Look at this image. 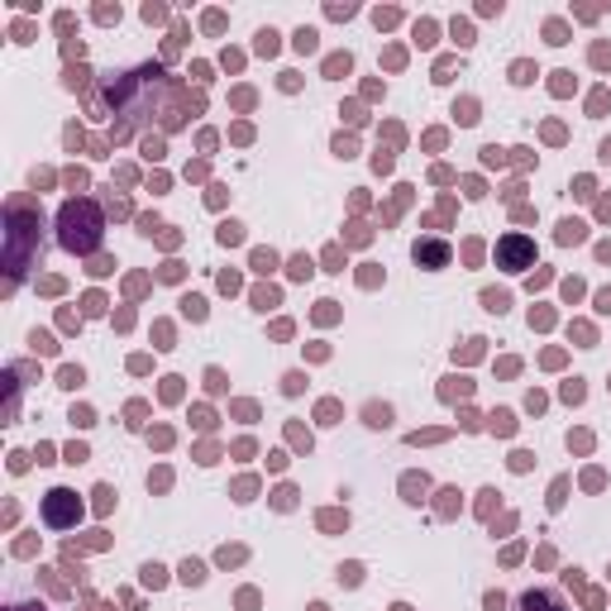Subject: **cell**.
<instances>
[{
	"instance_id": "3",
	"label": "cell",
	"mask_w": 611,
	"mask_h": 611,
	"mask_svg": "<svg viewBox=\"0 0 611 611\" xmlns=\"http://www.w3.org/2000/svg\"><path fill=\"white\" fill-rule=\"evenodd\" d=\"M530 263H535V240H526V234H506L497 244V267H506V273H526Z\"/></svg>"
},
{
	"instance_id": "4",
	"label": "cell",
	"mask_w": 611,
	"mask_h": 611,
	"mask_svg": "<svg viewBox=\"0 0 611 611\" xmlns=\"http://www.w3.org/2000/svg\"><path fill=\"white\" fill-rule=\"evenodd\" d=\"M415 263H421V267H444V263H450V244H444V240L415 244Z\"/></svg>"
},
{
	"instance_id": "2",
	"label": "cell",
	"mask_w": 611,
	"mask_h": 611,
	"mask_svg": "<svg viewBox=\"0 0 611 611\" xmlns=\"http://www.w3.org/2000/svg\"><path fill=\"white\" fill-rule=\"evenodd\" d=\"M77 516H82V506H77V497H72L67 487H53L49 497H43V520H49L53 530H67Z\"/></svg>"
},
{
	"instance_id": "5",
	"label": "cell",
	"mask_w": 611,
	"mask_h": 611,
	"mask_svg": "<svg viewBox=\"0 0 611 611\" xmlns=\"http://www.w3.org/2000/svg\"><path fill=\"white\" fill-rule=\"evenodd\" d=\"M516 611H563V602L555 592H526V598L516 602Z\"/></svg>"
},
{
	"instance_id": "1",
	"label": "cell",
	"mask_w": 611,
	"mask_h": 611,
	"mask_svg": "<svg viewBox=\"0 0 611 611\" xmlns=\"http://www.w3.org/2000/svg\"><path fill=\"white\" fill-rule=\"evenodd\" d=\"M101 234H106V220H101L92 201H67L57 211V240H63L67 253H96Z\"/></svg>"
}]
</instances>
